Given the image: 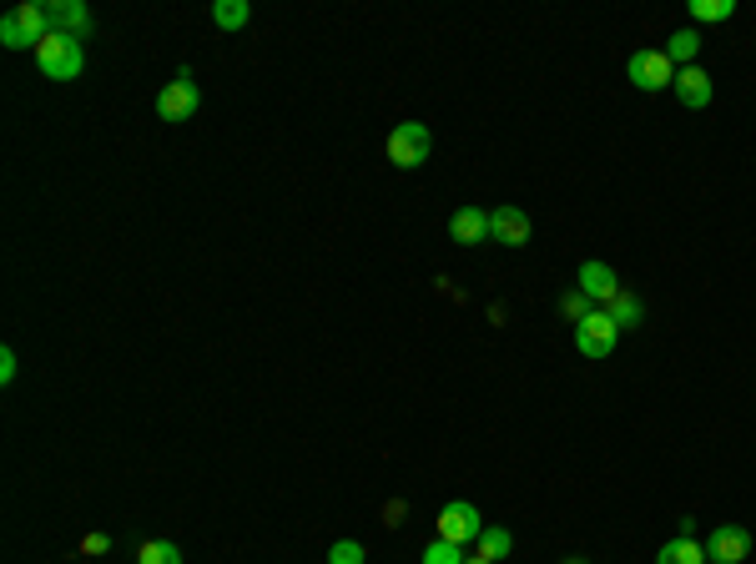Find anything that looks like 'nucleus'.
I'll return each instance as SVG.
<instances>
[{"label": "nucleus", "instance_id": "nucleus-1", "mask_svg": "<svg viewBox=\"0 0 756 564\" xmlns=\"http://www.w3.org/2000/svg\"><path fill=\"white\" fill-rule=\"evenodd\" d=\"M46 36H51V15H46L41 0H21L15 11L0 15V46L5 51H36Z\"/></svg>", "mask_w": 756, "mask_h": 564}, {"label": "nucleus", "instance_id": "nucleus-2", "mask_svg": "<svg viewBox=\"0 0 756 564\" xmlns=\"http://www.w3.org/2000/svg\"><path fill=\"white\" fill-rule=\"evenodd\" d=\"M36 66H41L46 82H76L86 71V51L76 36H61V30H51L41 46H36Z\"/></svg>", "mask_w": 756, "mask_h": 564}, {"label": "nucleus", "instance_id": "nucleus-3", "mask_svg": "<svg viewBox=\"0 0 756 564\" xmlns=\"http://www.w3.org/2000/svg\"><path fill=\"white\" fill-rule=\"evenodd\" d=\"M388 162L399 166V172H413V166H424L434 156V131L424 122H399L388 131Z\"/></svg>", "mask_w": 756, "mask_h": 564}, {"label": "nucleus", "instance_id": "nucleus-4", "mask_svg": "<svg viewBox=\"0 0 756 564\" xmlns=\"http://www.w3.org/2000/svg\"><path fill=\"white\" fill-rule=\"evenodd\" d=\"M197 106H202V91H197V82H193V66H182L177 82H166L162 91H157V116H162V122H193Z\"/></svg>", "mask_w": 756, "mask_h": 564}, {"label": "nucleus", "instance_id": "nucleus-5", "mask_svg": "<svg viewBox=\"0 0 756 564\" xmlns=\"http://www.w3.org/2000/svg\"><path fill=\"white\" fill-rule=\"evenodd\" d=\"M620 343V328H616V317L605 313V308H595L585 323H575V348H580V359H610Z\"/></svg>", "mask_w": 756, "mask_h": 564}, {"label": "nucleus", "instance_id": "nucleus-6", "mask_svg": "<svg viewBox=\"0 0 756 564\" xmlns=\"http://www.w3.org/2000/svg\"><path fill=\"white\" fill-rule=\"evenodd\" d=\"M625 76H631L635 91H666V86H676V66L666 51H635L625 61Z\"/></svg>", "mask_w": 756, "mask_h": 564}, {"label": "nucleus", "instance_id": "nucleus-7", "mask_svg": "<svg viewBox=\"0 0 756 564\" xmlns=\"http://www.w3.org/2000/svg\"><path fill=\"white\" fill-rule=\"evenodd\" d=\"M434 529H439V539H449V544H474L480 529H484V519L469 499H449V504L439 510V519H434Z\"/></svg>", "mask_w": 756, "mask_h": 564}, {"label": "nucleus", "instance_id": "nucleus-8", "mask_svg": "<svg viewBox=\"0 0 756 564\" xmlns=\"http://www.w3.org/2000/svg\"><path fill=\"white\" fill-rule=\"evenodd\" d=\"M752 554V529L746 524H716L706 539V564H742Z\"/></svg>", "mask_w": 756, "mask_h": 564}, {"label": "nucleus", "instance_id": "nucleus-9", "mask_svg": "<svg viewBox=\"0 0 756 564\" xmlns=\"http://www.w3.org/2000/svg\"><path fill=\"white\" fill-rule=\"evenodd\" d=\"M575 288L585 292L595 308H605V303H610V298L620 292V277H616V267H610V262H580Z\"/></svg>", "mask_w": 756, "mask_h": 564}, {"label": "nucleus", "instance_id": "nucleus-10", "mask_svg": "<svg viewBox=\"0 0 756 564\" xmlns=\"http://www.w3.org/2000/svg\"><path fill=\"white\" fill-rule=\"evenodd\" d=\"M711 97H716L711 71H702V66H681V71H676V101H681L686 111H706V106H711Z\"/></svg>", "mask_w": 756, "mask_h": 564}, {"label": "nucleus", "instance_id": "nucleus-11", "mask_svg": "<svg viewBox=\"0 0 756 564\" xmlns=\"http://www.w3.org/2000/svg\"><path fill=\"white\" fill-rule=\"evenodd\" d=\"M530 217H524L520 206H495L489 212V242H505V248H524L530 242Z\"/></svg>", "mask_w": 756, "mask_h": 564}, {"label": "nucleus", "instance_id": "nucleus-12", "mask_svg": "<svg viewBox=\"0 0 756 564\" xmlns=\"http://www.w3.org/2000/svg\"><path fill=\"white\" fill-rule=\"evenodd\" d=\"M449 237L459 242V248H480V242H489V212L484 206H459L449 217Z\"/></svg>", "mask_w": 756, "mask_h": 564}, {"label": "nucleus", "instance_id": "nucleus-13", "mask_svg": "<svg viewBox=\"0 0 756 564\" xmlns=\"http://www.w3.org/2000/svg\"><path fill=\"white\" fill-rule=\"evenodd\" d=\"M46 15H51V30L61 36H91V11H86L82 0H46Z\"/></svg>", "mask_w": 756, "mask_h": 564}, {"label": "nucleus", "instance_id": "nucleus-14", "mask_svg": "<svg viewBox=\"0 0 756 564\" xmlns=\"http://www.w3.org/2000/svg\"><path fill=\"white\" fill-rule=\"evenodd\" d=\"M474 554H480V560H489V564H505L509 554H515V535H509V529H499V524H484L480 539H474Z\"/></svg>", "mask_w": 756, "mask_h": 564}, {"label": "nucleus", "instance_id": "nucleus-15", "mask_svg": "<svg viewBox=\"0 0 756 564\" xmlns=\"http://www.w3.org/2000/svg\"><path fill=\"white\" fill-rule=\"evenodd\" d=\"M660 51L671 55V66H676V71H681V66H696V55H702V30H696V26L676 30V36L660 46Z\"/></svg>", "mask_w": 756, "mask_h": 564}, {"label": "nucleus", "instance_id": "nucleus-16", "mask_svg": "<svg viewBox=\"0 0 756 564\" xmlns=\"http://www.w3.org/2000/svg\"><path fill=\"white\" fill-rule=\"evenodd\" d=\"M656 564H706V544H696V535H676L671 544H660Z\"/></svg>", "mask_w": 756, "mask_h": 564}, {"label": "nucleus", "instance_id": "nucleus-17", "mask_svg": "<svg viewBox=\"0 0 756 564\" xmlns=\"http://www.w3.org/2000/svg\"><path fill=\"white\" fill-rule=\"evenodd\" d=\"M605 313L616 317V328L625 333V328H641V317H646V303H641V298H635V292H625V288H620L616 298H610V303H605Z\"/></svg>", "mask_w": 756, "mask_h": 564}, {"label": "nucleus", "instance_id": "nucleus-18", "mask_svg": "<svg viewBox=\"0 0 756 564\" xmlns=\"http://www.w3.org/2000/svg\"><path fill=\"white\" fill-rule=\"evenodd\" d=\"M212 21H218L222 30H243L252 21V5L248 0H218V5H212Z\"/></svg>", "mask_w": 756, "mask_h": 564}, {"label": "nucleus", "instance_id": "nucleus-19", "mask_svg": "<svg viewBox=\"0 0 756 564\" xmlns=\"http://www.w3.org/2000/svg\"><path fill=\"white\" fill-rule=\"evenodd\" d=\"M691 15H696V21H711V26H721V21H731V15H736V0H691Z\"/></svg>", "mask_w": 756, "mask_h": 564}, {"label": "nucleus", "instance_id": "nucleus-20", "mask_svg": "<svg viewBox=\"0 0 756 564\" xmlns=\"http://www.w3.org/2000/svg\"><path fill=\"white\" fill-rule=\"evenodd\" d=\"M137 564H182V550L172 539H151V544L137 550Z\"/></svg>", "mask_w": 756, "mask_h": 564}, {"label": "nucleus", "instance_id": "nucleus-21", "mask_svg": "<svg viewBox=\"0 0 756 564\" xmlns=\"http://www.w3.org/2000/svg\"><path fill=\"white\" fill-rule=\"evenodd\" d=\"M469 554H464V544H449V539H434V544H429L424 550V560L419 564H464Z\"/></svg>", "mask_w": 756, "mask_h": 564}, {"label": "nucleus", "instance_id": "nucleus-22", "mask_svg": "<svg viewBox=\"0 0 756 564\" xmlns=\"http://www.w3.org/2000/svg\"><path fill=\"white\" fill-rule=\"evenodd\" d=\"M591 313H595V303H591V298H585L580 288H570V292L560 298V317H570V323H585Z\"/></svg>", "mask_w": 756, "mask_h": 564}, {"label": "nucleus", "instance_id": "nucleus-23", "mask_svg": "<svg viewBox=\"0 0 756 564\" xmlns=\"http://www.w3.org/2000/svg\"><path fill=\"white\" fill-rule=\"evenodd\" d=\"M329 564H363V544L358 539H338L329 550Z\"/></svg>", "mask_w": 756, "mask_h": 564}, {"label": "nucleus", "instance_id": "nucleus-24", "mask_svg": "<svg viewBox=\"0 0 756 564\" xmlns=\"http://www.w3.org/2000/svg\"><path fill=\"white\" fill-rule=\"evenodd\" d=\"M15 373H21V363H15V348H0V384H15Z\"/></svg>", "mask_w": 756, "mask_h": 564}, {"label": "nucleus", "instance_id": "nucleus-25", "mask_svg": "<svg viewBox=\"0 0 756 564\" xmlns=\"http://www.w3.org/2000/svg\"><path fill=\"white\" fill-rule=\"evenodd\" d=\"M111 550V539L107 535H86L82 539V554H107Z\"/></svg>", "mask_w": 756, "mask_h": 564}, {"label": "nucleus", "instance_id": "nucleus-26", "mask_svg": "<svg viewBox=\"0 0 756 564\" xmlns=\"http://www.w3.org/2000/svg\"><path fill=\"white\" fill-rule=\"evenodd\" d=\"M560 564H591V560H580V554H570V560H560Z\"/></svg>", "mask_w": 756, "mask_h": 564}, {"label": "nucleus", "instance_id": "nucleus-27", "mask_svg": "<svg viewBox=\"0 0 756 564\" xmlns=\"http://www.w3.org/2000/svg\"><path fill=\"white\" fill-rule=\"evenodd\" d=\"M464 564H489V560H480V554H469V560Z\"/></svg>", "mask_w": 756, "mask_h": 564}]
</instances>
